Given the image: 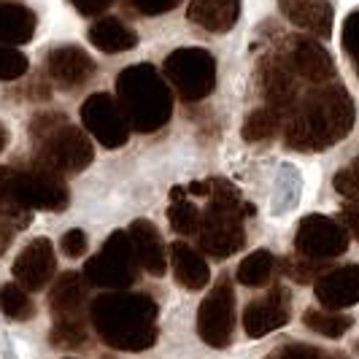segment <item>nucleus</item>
Segmentation results:
<instances>
[{"label": "nucleus", "mask_w": 359, "mask_h": 359, "mask_svg": "<svg viewBox=\"0 0 359 359\" xmlns=\"http://www.w3.org/2000/svg\"><path fill=\"white\" fill-rule=\"evenodd\" d=\"M30 135L36 141V168L60 179L81 173L95 157L92 141L79 127L68 125L62 114H38Z\"/></svg>", "instance_id": "5"}, {"label": "nucleus", "mask_w": 359, "mask_h": 359, "mask_svg": "<svg viewBox=\"0 0 359 359\" xmlns=\"http://www.w3.org/2000/svg\"><path fill=\"white\" fill-rule=\"evenodd\" d=\"M241 0H189L187 17L211 33H227L238 22Z\"/></svg>", "instance_id": "21"}, {"label": "nucleus", "mask_w": 359, "mask_h": 359, "mask_svg": "<svg viewBox=\"0 0 359 359\" xmlns=\"http://www.w3.org/2000/svg\"><path fill=\"white\" fill-rule=\"evenodd\" d=\"M281 122H284V111H278V108H273V106L257 108V111H252V114L246 116L241 133H243V138H246L249 144H257V141L273 138V135L278 133Z\"/></svg>", "instance_id": "26"}, {"label": "nucleus", "mask_w": 359, "mask_h": 359, "mask_svg": "<svg viewBox=\"0 0 359 359\" xmlns=\"http://www.w3.org/2000/svg\"><path fill=\"white\" fill-rule=\"evenodd\" d=\"M46 71L54 81L65 90H76L84 87L95 76V60L76 43H65V46H54L49 57H46Z\"/></svg>", "instance_id": "14"}, {"label": "nucleus", "mask_w": 359, "mask_h": 359, "mask_svg": "<svg viewBox=\"0 0 359 359\" xmlns=\"http://www.w3.org/2000/svg\"><path fill=\"white\" fill-rule=\"evenodd\" d=\"M90 43L106 54H122L138 46V36H135V30L127 27L122 19L106 17L97 19L90 27Z\"/></svg>", "instance_id": "24"}, {"label": "nucleus", "mask_w": 359, "mask_h": 359, "mask_svg": "<svg viewBox=\"0 0 359 359\" xmlns=\"http://www.w3.org/2000/svg\"><path fill=\"white\" fill-rule=\"evenodd\" d=\"M292 319V294L284 287H273L259 300H252L243 311V330L249 338H262L281 330Z\"/></svg>", "instance_id": "12"}, {"label": "nucleus", "mask_w": 359, "mask_h": 359, "mask_svg": "<svg viewBox=\"0 0 359 359\" xmlns=\"http://www.w3.org/2000/svg\"><path fill=\"white\" fill-rule=\"evenodd\" d=\"M246 214H254V205L241 198L233 184L227 179H211L208 208L200 214V249L214 259H227L235 252H241L246 246Z\"/></svg>", "instance_id": "4"}, {"label": "nucleus", "mask_w": 359, "mask_h": 359, "mask_svg": "<svg viewBox=\"0 0 359 359\" xmlns=\"http://www.w3.org/2000/svg\"><path fill=\"white\" fill-rule=\"evenodd\" d=\"M341 354H324L316 346H306V343H289L284 348H276L268 359H338Z\"/></svg>", "instance_id": "36"}, {"label": "nucleus", "mask_w": 359, "mask_h": 359, "mask_svg": "<svg viewBox=\"0 0 359 359\" xmlns=\"http://www.w3.org/2000/svg\"><path fill=\"white\" fill-rule=\"evenodd\" d=\"M68 187L60 176L43 170H14L11 176V203L25 211H62L68 208Z\"/></svg>", "instance_id": "9"}, {"label": "nucleus", "mask_w": 359, "mask_h": 359, "mask_svg": "<svg viewBox=\"0 0 359 359\" xmlns=\"http://www.w3.org/2000/svg\"><path fill=\"white\" fill-rule=\"evenodd\" d=\"M270 273H273V254L268 249H257V252H252L238 265V281L243 287H252V289L265 287Z\"/></svg>", "instance_id": "28"}, {"label": "nucleus", "mask_w": 359, "mask_h": 359, "mask_svg": "<svg viewBox=\"0 0 359 359\" xmlns=\"http://www.w3.org/2000/svg\"><path fill=\"white\" fill-rule=\"evenodd\" d=\"M168 222L179 235H195L200 227V208L187 198L184 187L170 189V208H168Z\"/></svg>", "instance_id": "25"}, {"label": "nucleus", "mask_w": 359, "mask_h": 359, "mask_svg": "<svg viewBox=\"0 0 359 359\" xmlns=\"http://www.w3.org/2000/svg\"><path fill=\"white\" fill-rule=\"evenodd\" d=\"M235 330V292L227 276L216 281L198 308V335L211 348H227Z\"/></svg>", "instance_id": "8"}, {"label": "nucleus", "mask_w": 359, "mask_h": 359, "mask_svg": "<svg viewBox=\"0 0 359 359\" xmlns=\"http://www.w3.org/2000/svg\"><path fill=\"white\" fill-rule=\"evenodd\" d=\"M259 87L265 92L268 103L278 111H289L297 97V76L289 65L287 54H276L262 60L259 65Z\"/></svg>", "instance_id": "17"}, {"label": "nucleus", "mask_w": 359, "mask_h": 359, "mask_svg": "<svg viewBox=\"0 0 359 359\" xmlns=\"http://www.w3.org/2000/svg\"><path fill=\"white\" fill-rule=\"evenodd\" d=\"M36 14L22 3H0V43L22 46L36 36Z\"/></svg>", "instance_id": "23"}, {"label": "nucleus", "mask_w": 359, "mask_h": 359, "mask_svg": "<svg viewBox=\"0 0 359 359\" xmlns=\"http://www.w3.org/2000/svg\"><path fill=\"white\" fill-rule=\"evenodd\" d=\"M30 216L33 211H25L17 205H0V257L11 246L14 235L30 224Z\"/></svg>", "instance_id": "31"}, {"label": "nucleus", "mask_w": 359, "mask_h": 359, "mask_svg": "<svg viewBox=\"0 0 359 359\" xmlns=\"http://www.w3.org/2000/svg\"><path fill=\"white\" fill-rule=\"evenodd\" d=\"M297 198H300V173L294 165L284 162L278 168V189H276V203H273V211L276 214H284L289 208L297 205Z\"/></svg>", "instance_id": "30"}, {"label": "nucleus", "mask_w": 359, "mask_h": 359, "mask_svg": "<svg viewBox=\"0 0 359 359\" xmlns=\"http://www.w3.org/2000/svg\"><path fill=\"white\" fill-rule=\"evenodd\" d=\"M357 122V103L343 87H322L308 92L297 106L289 108L284 144L297 151H324L343 141Z\"/></svg>", "instance_id": "1"}, {"label": "nucleus", "mask_w": 359, "mask_h": 359, "mask_svg": "<svg viewBox=\"0 0 359 359\" xmlns=\"http://www.w3.org/2000/svg\"><path fill=\"white\" fill-rule=\"evenodd\" d=\"M49 341L57 348H79V346H84V341H87L84 316L81 319H57V324L52 327Z\"/></svg>", "instance_id": "32"}, {"label": "nucleus", "mask_w": 359, "mask_h": 359, "mask_svg": "<svg viewBox=\"0 0 359 359\" xmlns=\"http://www.w3.org/2000/svg\"><path fill=\"white\" fill-rule=\"evenodd\" d=\"M170 265H173V276L184 289H192L198 292L211 281V270L205 265L203 254L195 252L189 243H181L176 241L170 246Z\"/></svg>", "instance_id": "22"}, {"label": "nucleus", "mask_w": 359, "mask_h": 359, "mask_svg": "<svg viewBox=\"0 0 359 359\" xmlns=\"http://www.w3.org/2000/svg\"><path fill=\"white\" fill-rule=\"evenodd\" d=\"M278 6L289 22H294L297 27H306L311 36H332L335 11H332L330 0H278Z\"/></svg>", "instance_id": "19"}, {"label": "nucleus", "mask_w": 359, "mask_h": 359, "mask_svg": "<svg viewBox=\"0 0 359 359\" xmlns=\"http://www.w3.org/2000/svg\"><path fill=\"white\" fill-rule=\"evenodd\" d=\"M30 68L27 57L11 46H0V81H17Z\"/></svg>", "instance_id": "34"}, {"label": "nucleus", "mask_w": 359, "mask_h": 359, "mask_svg": "<svg viewBox=\"0 0 359 359\" xmlns=\"http://www.w3.org/2000/svg\"><path fill=\"white\" fill-rule=\"evenodd\" d=\"M343 49L359 65V11L346 17V25H343Z\"/></svg>", "instance_id": "37"}, {"label": "nucleus", "mask_w": 359, "mask_h": 359, "mask_svg": "<svg viewBox=\"0 0 359 359\" xmlns=\"http://www.w3.org/2000/svg\"><path fill=\"white\" fill-rule=\"evenodd\" d=\"M287 60L289 65H292V71H294V76L306 79L311 84H327V81L335 79V62H332V57L313 38L308 36L294 38Z\"/></svg>", "instance_id": "15"}, {"label": "nucleus", "mask_w": 359, "mask_h": 359, "mask_svg": "<svg viewBox=\"0 0 359 359\" xmlns=\"http://www.w3.org/2000/svg\"><path fill=\"white\" fill-rule=\"evenodd\" d=\"M133 6H135L141 14H146V17H157V14H165V11L176 8L179 0H133Z\"/></svg>", "instance_id": "39"}, {"label": "nucleus", "mask_w": 359, "mask_h": 359, "mask_svg": "<svg viewBox=\"0 0 359 359\" xmlns=\"http://www.w3.org/2000/svg\"><path fill=\"white\" fill-rule=\"evenodd\" d=\"M87 303V281L81 273H65L57 278L49 294V308L54 319H81Z\"/></svg>", "instance_id": "20"}, {"label": "nucleus", "mask_w": 359, "mask_h": 359, "mask_svg": "<svg viewBox=\"0 0 359 359\" xmlns=\"http://www.w3.org/2000/svg\"><path fill=\"white\" fill-rule=\"evenodd\" d=\"M19 92H25L22 97H27V100H49V84L43 81V79H36V81H30L25 90H19Z\"/></svg>", "instance_id": "40"}, {"label": "nucleus", "mask_w": 359, "mask_h": 359, "mask_svg": "<svg viewBox=\"0 0 359 359\" xmlns=\"http://www.w3.org/2000/svg\"><path fill=\"white\" fill-rule=\"evenodd\" d=\"M73 6L81 11V14H100V11H106L108 6L114 3V0H71Z\"/></svg>", "instance_id": "42"}, {"label": "nucleus", "mask_w": 359, "mask_h": 359, "mask_svg": "<svg viewBox=\"0 0 359 359\" xmlns=\"http://www.w3.org/2000/svg\"><path fill=\"white\" fill-rule=\"evenodd\" d=\"M303 324H306L308 330H313L316 335H322V338L338 341V338H343L351 330L354 319L346 316V313H335V311H313V308H308L306 313H303Z\"/></svg>", "instance_id": "27"}, {"label": "nucleus", "mask_w": 359, "mask_h": 359, "mask_svg": "<svg viewBox=\"0 0 359 359\" xmlns=\"http://www.w3.org/2000/svg\"><path fill=\"white\" fill-rule=\"evenodd\" d=\"M8 141H11V135H8V127L0 125V154L6 151V146H8Z\"/></svg>", "instance_id": "43"}, {"label": "nucleus", "mask_w": 359, "mask_h": 359, "mask_svg": "<svg viewBox=\"0 0 359 359\" xmlns=\"http://www.w3.org/2000/svg\"><path fill=\"white\" fill-rule=\"evenodd\" d=\"M327 265L324 262H313V259H306V257H300V259H287L284 262V273H287L292 281H297V284H311V281H316L319 276L327 273Z\"/></svg>", "instance_id": "33"}, {"label": "nucleus", "mask_w": 359, "mask_h": 359, "mask_svg": "<svg viewBox=\"0 0 359 359\" xmlns=\"http://www.w3.org/2000/svg\"><path fill=\"white\" fill-rule=\"evenodd\" d=\"M84 281L92 287L111 289V292H125L138 281V262L130 246L127 233L108 235L100 254H95L90 262L84 265Z\"/></svg>", "instance_id": "7"}, {"label": "nucleus", "mask_w": 359, "mask_h": 359, "mask_svg": "<svg viewBox=\"0 0 359 359\" xmlns=\"http://www.w3.org/2000/svg\"><path fill=\"white\" fill-rule=\"evenodd\" d=\"M14 278L25 292H41L52 281L54 270H57V259H54V249L49 238H36L30 241L22 254L14 262Z\"/></svg>", "instance_id": "13"}, {"label": "nucleus", "mask_w": 359, "mask_h": 359, "mask_svg": "<svg viewBox=\"0 0 359 359\" xmlns=\"http://www.w3.org/2000/svg\"><path fill=\"white\" fill-rule=\"evenodd\" d=\"M116 106L130 130L154 133L173 114V95L160 71L149 62L130 65L116 76Z\"/></svg>", "instance_id": "3"}, {"label": "nucleus", "mask_w": 359, "mask_h": 359, "mask_svg": "<svg viewBox=\"0 0 359 359\" xmlns=\"http://www.w3.org/2000/svg\"><path fill=\"white\" fill-rule=\"evenodd\" d=\"M157 303L149 294L108 292L92 300L90 322L111 348L146 351L157 343Z\"/></svg>", "instance_id": "2"}, {"label": "nucleus", "mask_w": 359, "mask_h": 359, "mask_svg": "<svg viewBox=\"0 0 359 359\" xmlns=\"http://www.w3.org/2000/svg\"><path fill=\"white\" fill-rule=\"evenodd\" d=\"M313 292L327 311H343L359 303V265L327 270L313 281Z\"/></svg>", "instance_id": "16"}, {"label": "nucleus", "mask_w": 359, "mask_h": 359, "mask_svg": "<svg viewBox=\"0 0 359 359\" xmlns=\"http://www.w3.org/2000/svg\"><path fill=\"white\" fill-rule=\"evenodd\" d=\"M338 359H343V354H341V357H338Z\"/></svg>", "instance_id": "44"}, {"label": "nucleus", "mask_w": 359, "mask_h": 359, "mask_svg": "<svg viewBox=\"0 0 359 359\" xmlns=\"http://www.w3.org/2000/svg\"><path fill=\"white\" fill-rule=\"evenodd\" d=\"M81 122L92 138L106 149H119L130 138V127H127L125 116L108 92H95L81 103Z\"/></svg>", "instance_id": "11"}, {"label": "nucleus", "mask_w": 359, "mask_h": 359, "mask_svg": "<svg viewBox=\"0 0 359 359\" xmlns=\"http://www.w3.org/2000/svg\"><path fill=\"white\" fill-rule=\"evenodd\" d=\"M127 238H130V246H133V254H135V262L151 276H165L168 254H165L160 230L146 219H135L130 224V230H127Z\"/></svg>", "instance_id": "18"}, {"label": "nucleus", "mask_w": 359, "mask_h": 359, "mask_svg": "<svg viewBox=\"0 0 359 359\" xmlns=\"http://www.w3.org/2000/svg\"><path fill=\"white\" fill-rule=\"evenodd\" d=\"M162 73L187 103L208 97L216 87V60L198 46H184L168 54L162 62Z\"/></svg>", "instance_id": "6"}, {"label": "nucleus", "mask_w": 359, "mask_h": 359, "mask_svg": "<svg viewBox=\"0 0 359 359\" xmlns=\"http://www.w3.org/2000/svg\"><path fill=\"white\" fill-rule=\"evenodd\" d=\"M294 249L300 257L313 262H327L332 257H341L348 249V233L341 222L322 214H311L300 222L294 235Z\"/></svg>", "instance_id": "10"}, {"label": "nucleus", "mask_w": 359, "mask_h": 359, "mask_svg": "<svg viewBox=\"0 0 359 359\" xmlns=\"http://www.w3.org/2000/svg\"><path fill=\"white\" fill-rule=\"evenodd\" d=\"M0 311L8 319L27 322V319L36 316V303L30 300V294L19 287V284H3L0 287Z\"/></svg>", "instance_id": "29"}, {"label": "nucleus", "mask_w": 359, "mask_h": 359, "mask_svg": "<svg viewBox=\"0 0 359 359\" xmlns=\"http://www.w3.org/2000/svg\"><path fill=\"white\" fill-rule=\"evenodd\" d=\"M341 224L348 235H354L359 241V208H343L341 211Z\"/></svg>", "instance_id": "41"}, {"label": "nucleus", "mask_w": 359, "mask_h": 359, "mask_svg": "<svg viewBox=\"0 0 359 359\" xmlns=\"http://www.w3.org/2000/svg\"><path fill=\"white\" fill-rule=\"evenodd\" d=\"M332 184H335V189L341 192L343 198L359 203V157L351 165H346L343 170H338Z\"/></svg>", "instance_id": "35"}, {"label": "nucleus", "mask_w": 359, "mask_h": 359, "mask_svg": "<svg viewBox=\"0 0 359 359\" xmlns=\"http://www.w3.org/2000/svg\"><path fill=\"white\" fill-rule=\"evenodd\" d=\"M60 246H62V254H65V257L79 259V257L87 254V235H84V230H68V233L62 235Z\"/></svg>", "instance_id": "38"}]
</instances>
